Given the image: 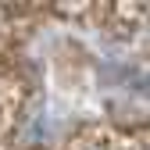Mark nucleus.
<instances>
[{"instance_id":"nucleus-1","label":"nucleus","mask_w":150,"mask_h":150,"mask_svg":"<svg viewBox=\"0 0 150 150\" xmlns=\"http://www.w3.org/2000/svg\"><path fill=\"white\" fill-rule=\"evenodd\" d=\"M79 150H132V146L122 143V139H93V143H86V146H79Z\"/></svg>"}]
</instances>
